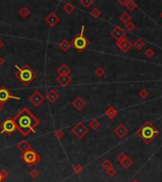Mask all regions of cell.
Here are the masks:
<instances>
[{
	"instance_id": "1",
	"label": "cell",
	"mask_w": 162,
	"mask_h": 182,
	"mask_svg": "<svg viewBox=\"0 0 162 182\" xmlns=\"http://www.w3.org/2000/svg\"><path fill=\"white\" fill-rule=\"evenodd\" d=\"M16 130L23 137H27L30 133H35V129L41 121L34 116L28 107H23L13 118Z\"/></svg>"
},
{
	"instance_id": "2",
	"label": "cell",
	"mask_w": 162,
	"mask_h": 182,
	"mask_svg": "<svg viewBox=\"0 0 162 182\" xmlns=\"http://www.w3.org/2000/svg\"><path fill=\"white\" fill-rule=\"evenodd\" d=\"M14 67L17 69V72L14 75L15 78L25 87L29 86L36 79V77H37V74L27 64H25L23 66H18L17 65H14Z\"/></svg>"
},
{
	"instance_id": "3",
	"label": "cell",
	"mask_w": 162,
	"mask_h": 182,
	"mask_svg": "<svg viewBox=\"0 0 162 182\" xmlns=\"http://www.w3.org/2000/svg\"><path fill=\"white\" fill-rule=\"evenodd\" d=\"M137 134H138V136L139 138H141L146 143H150L158 135V131L153 126L152 123L147 122L138 130Z\"/></svg>"
},
{
	"instance_id": "4",
	"label": "cell",
	"mask_w": 162,
	"mask_h": 182,
	"mask_svg": "<svg viewBox=\"0 0 162 182\" xmlns=\"http://www.w3.org/2000/svg\"><path fill=\"white\" fill-rule=\"evenodd\" d=\"M83 32H85V26H82L81 32L78 35H76L70 42L71 46L80 53L83 52V50L90 45V41L85 37Z\"/></svg>"
},
{
	"instance_id": "5",
	"label": "cell",
	"mask_w": 162,
	"mask_h": 182,
	"mask_svg": "<svg viewBox=\"0 0 162 182\" xmlns=\"http://www.w3.org/2000/svg\"><path fill=\"white\" fill-rule=\"evenodd\" d=\"M20 158H21V160L24 161V162L29 166L37 165L38 163L41 162V160H42L41 155L36 152V151H34L32 149L21 154Z\"/></svg>"
},
{
	"instance_id": "6",
	"label": "cell",
	"mask_w": 162,
	"mask_h": 182,
	"mask_svg": "<svg viewBox=\"0 0 162 182\" xmlns=\"http://www.w3.org/2000/svg\"><path fill=\"white\" fill-rule=\"evenodd\" d=\"M0 128H1V134H7V136L10 137L13 135V133L16 130V126H15V123L13 121V118H7L6 119L1 122L0 124Z\"/></svg>"
},
{
	"instance_id": "7",
	"label": "cell",
	"mask_w": 162,
	"mask_h": 182,
	"mask_svg": "<svg viewBox=\"0 0 162 182\" xmlns=\"http://www.w3.org/2000/svg\"><path fill=\"white\" fill-rule=\"evenodd\" d=\"M71 132L74 134L78 139H82L88 133V128L85 126V124L83 122H79L71 128Z\"/></svg>"
},
{
	"instance_id": "8",
	"label": "cell",
	"mask_w": 162,
	"mask_h": 182,
	"mask_svg": "<svg viewBox=\"0 0 162 182\" xmlns=\"http://www.w3.org/2000/svg\"><path fill=\"white\" fill-rule=\"evenodd\" d=\"M10 100H15V101H20L21 98L17 96H13L10 91L5 86H0V102H7Z\"/></svg>"
},
{
	"instance_id": "9",
	"label": "cell",
	"mask_w": 162,
	"mask_h": 182,
	"mask_svg": "<svg viewBox=\"0 0 162 182\" xmlns=\"http://www.w3.org/2000/svg\"><path fill=\"white\" fill-rule=\"evenodd\" d=\"M29 101L32 103V105L35 107L40 106L45 101V97L42 95V93L38 90H34L29 97Z\"/></svg>"
},
{
	"instance_id": "10",
	"label": "cell",
	"mask_w": 162,
	"mask_h": 182,
	"mask_svg": "<svg viewBox=\"0 0 162 182\" xmlns=\"http://www.w3.org/2000/svg\"><path fill=\"white\" fill-rule=\"evenodd\" d=\"M60 21H61L60 17L58 16V14H57L56 13H54V12L49 13L45 17V22L48 24L50 28L56 27L57 24H58Z\"/></svg>"
},
{
	"instance_id": "11",
	"label": "cell",
	"mask_w": 162,
	"mask_h": 182,
	"mask_svg": "<svg viewBox=\"0 0 162 182\" xmlns=\"http://www.w3.org/2000/svg\"><path fill=\"white\" fill-rule=\"evenodd\" d=\"M56 82L61 87H66L71 84L72 77L70 75H58L56 77Z\"/></svg>"
},
{
	"instance_id": "12",
	"label": "cell",
	"mask_w": 162,
	"mask_h": 182,
	"mask_svg": "<svg viewBox=\"0 0 162 182\" xmlns=\"http://www.w3.org/2000/svg\"><path fill=\"white\" fill-rule=\"evenodd\" d=\"M116 45L119 49H122V51H124V52H127V51L131 49L132 46H133L132 43L129 42L126 38H122V39L117 40Z\"/></svg>"
},
{
	"instance_id": "13",
	"label": "cell",
	"mask_w": 162,
	"mask_h": 182,
	"mask_svg": "<svg viewBox=\"0 0 162 182\" xmlns=\"http://www.w3.org/2000/svg\"><path fill=\"white\" fill-rule=\"evenodd\" d=\"M111 35L115 39H122V38H125V35H126V32L124 30V29H122L119 26H117L115 27L112 30H111Z\"/></svg>"
},
{
	"instance_id": "14",
	"label": "cell",
	"mask_w": 162,
	"mask_h": 182,
	"mask_svg": "<svg viewBox=\"0 0 162 182\" xmlns=\"http://www.w3.org/2000/svg\"><path fill=\"white\" fill-rule=\"evenodd\" d=\"M59 97H60L59 93L57 92L55 89H50V90H49L48 93L46 94V101H48L49 102H50V103H55L57 101H58Z\"/></svg>"
},
{
	"instance_id": "15",
	"label": "cell",
	"mask_w": 162,
	"mask_h": 182,
	"mask_svg": "<svg viewBox=\"0 0 162 182\" xmlns=\"http://www.w3.org/2000/svg\"><path fill=\"white\" fill-rule=\"evenodd\" d=\"M86 105V102L83 100V99L82 97H76L74 100L72 101V105L73 107H74L76 110H82L83 108H85Z\"/></svg>"
},
{
	"instance_id": "16",
	"label": "cell",
	"mask_w": 162,
	"mask_h": 182,
	"mask_svg": "<svg viewBox=\"0 0 162 182\" xmlns=\"http://www.w3.org/2000/svg\"><path fill=\"white\" fill-rule=\"evenodd\" d=\"M16 148L21 153H25V152H27V151H29L32 149V146H31V144L28 141V140L23 139L16 144Z\"/></svg>"
},
{
	"instance_id": "17",
	"label": "cell",
	"mask_w": 162,
	"mask_h": 182,
	"mask_svg": "<svg viewBox=\"0 0 162 182\" xmlns=\"http://www.w3.org/2000/svg\"><path fill=\"white\" fill-rule=\"evenodd\" d=\"M114 133L117 135L119 138H124L128 134V129L127 127L123 125V124H119L114 130Z\"/></svg>"
},
{
	"instance_id": "18",
	"label": "cell",
	"mask_w": 162,
	"mask_h": 182,
	"mask_svg": "<svg viewBox=\"0 0 162 182\" xmlns=\"http://www.w3.org/2000/svg\"><path fill=\"white\" fill-rule=\"evenodd\" d=\"M70 72H71L70 67L66 64L61 65L57 69V73H58V75H69Z\"/></svg>"
},
{
	"instance_id": "19",
	"label": "cell",
	"mask_w": 162,
	"mask_h": 182,
	"mask_svg": "<svg viewBox=\"0 0 162 182\" xmlns=\"http://www.w3.org/2000/svg\"><path fill=\"white\" fill-rule=\"evenodd\" d=\"M58 46H59V49L62 50V51H64V52H66V51H68L71 48V44L69 41H67L66 39H63L61 42L58 44Z\"/></svg>"
},
{
	"instance_id": "20",
	"label": "cell",
	"mask_w": 162,
	"mask_h": 182,
	"mask_svg": "<svg viewBox=\"0 0 162 182\" xmlns=\"http://www.w3.org/2000/svg\"><path fill=\"white\" fill-rule=\"evenodd\" d=\"M18 14L20 15V17H21V18L26 19V18H28V17L29 16V14H30V10H29L27 6H23V7H21V8L19 9Z\"/></svg>"
},
{
	"instance_id": "21",
	"label": "cell",
	"mask_w": 162,
	"mask_h": 182,
	"mask_svg": "<svg viewBox=\"0 0 162 182\" xmlns=\"http://www.w3.org/2000/svg\"><path fill=\"white\" fill-rule=\"evenodd\" d=\"M63 10H64V12L67 14H71L73 12L75 11V6L73 5L71 2H66L64 5H63Z\"/></svg>"
},
{
	"instance_id": "22",
	"label": "cell",
	"mask_w": 162,
	"mask_h": 182,
	"mask_svg": "<svg viewBox=\"0 0 162 182\" xmlns=\"http://www.w3.org/2000/svg\"><path fill=\"white\" fill-rule=\"evenodd\" d=\"M104 114H105V116L107 118H109L110 119H113L115 117L118 115V111L113 106H109L105 110V113H104Z\"/></svg>"
},
{
	"instance_id": "23",
	"label": "cell",
	"mask_w": 162,
	"mask_h": 182,
	"mask_svg": "<svg viewBox=\"0 0 162 182\" xmlns=\"http://www.w3.org/2000/svg\"><path fill=\"white\" fill-rule=\"evenodd\" d=\"M124 6L126 7L129 10V11H131V12L135 11V10L138 8L137 3H135V1H133V0H128V1H125Z\"/></svg>"
},
{
	"instance_id": "24",
	"label": "cell",
	"mask_w": 162,
	"mask_h": 182,
	"mask_svg": "<svg viewBox=\"0 0 162 182\" xmlns=\"http://www.w3.org/2000/svg\"><path fill=\"white\" fill-rule=\"evenodd\" d=\"M100 126H101V122H99L98 119H92L89 122V127L93 130H97Z\"/></svg>"
},
{
	"instance_id": "25",
	"label": "cell",
	"mask_w": 162,
	"mask_h": 182,
	"mask_svg": "<svg viewBox=\"0 0 162 182\" xmlns=\"http://www.w3.org/2000/svg\"><path fill=\"white\" fill-rule=\"evenodd\" d=\"M121 163H122V165L123 166L124 168L128 169V168H130V167H131V166L133 165V161H132L131 158H129L128 157H126L123 160L121 161Z\"/></svg>"
},
{
	"instance_id": "26",
	"label": "cell",
	"mask_w": 162,
	"mask_h": 182,
	"mask_svg": "<svg viewBox=\"0 0 162 182\" xmlns=\"http://www.w3.org/2000/svg\"><path fill=\"white\" fill-rule=\"evenodd\" d=\"M53 136H54L57 139L61 140L63 138L65 137V131H64L63 129H57V130H55V131L53 132Z\"/></svg>"
},
{
	"instance_id": "27",
	"label": "cell",
	"mask_w": 162,
	"mask_h": 182,
	"mask_svg": "<svg viewBox=\"0 0 162 182\" xmlns=\"http://www.w3.org/2000/svg\"><path fill=\"white\" fill-rule=\"evenodd\" d=\"M119 20L123 23L126 25L127 23L130 22V20H131V16H130V14L127 13H123L122 15H121V17H119Z\"/></svg>"
},
{
	"instance_id": "28",
	"label": "cell",
	"mask_w": 162,
	"mask_h": 182,
	"mask_svg": "<svg viewBox=\"0 0 162 182\" xmlns=\"http://www.w3.org/2000/svg\"><path fill=\"white\" fill-rule=\"evenodd\" d=\"M133 46H135V49H143L144 48V46H145V43H144V41L143 40H141V39H137L134 42V44H133Z\"/></svg>"
},
{
	"instance_id": "29",
	"label": "cell",
	"mask_w": 162,
	"mask_h": 182,
	"mask_svg": "<svg viewBox=\"0 0 162 182\" xmlns=\"http://www.w3.org/2000/svg\"><path fill=\"white\" fill-rule=\"evenodd\" d=\"M94 74H95L98 78H102L104 76V74H105V70L103 69V67L98 66L97 69L94 70Z\"/></svg>"
},
{
	"instance_id": "30",
	"label": "cell",
	"mask_w": 162,
	"mask_h": 182,
	"mask_svg": "<svg viewBox=\"0 0 162 182\" xmlns=\"http://www.w3.org/2000/svg\"><path fill=\"white\" fill-rule=\"evenodd\" d=\"M101 10L99 9V8H93L91 10V12H90V15L93 17V18H98L99 16L101 15Z\"/></svg>"
},
{
	"instance_id": "31",
	"label": "cell",
	"mask_w": 162,
	"mask_h": 182,
	"mask_svg": "<svg viewBox=\"0 0 162 182\" xmlns=\"http://www.w3.org/2000/svg\"><path fill=\"white\" fill-rule=\"evenodd\" d=\"M29 176L31 178H33V179H35V178H37L38 176L40 175V172L37 170V169H32V170H30L29 171Z\"/></svg>"
},
{
	"instance_id": "32",
	"label": "cell",
	"mask_w": 162,
	"mask_h": 182,
	"mask_svg": "<svg viewBox=\"0 0 162 182\" xmlns=\"http://www.w3.org/2000/svg\"><path fill=\"white\" fill-rule=\"evenodd\" d=\"M83 171V167L81 164H76L74 167H73V172L77 175H80L82 174V172Z\"/></svg>"
},
{
	"instance_id": "33",
	"label": "cell",
	"mask_w": 162,
	"mask_h": 182,
	"mask_svg": "<svg viewBox=\"0 0 162 182\" xmlns=\"http://www.w3.org/2000/svg\"><path fill=\"white\" fill-rule=\"evenodd\" d=\"M80 3L83 6V8H89L91 5L94 3L93 0H81Z\"/></svg>"
},
{
	"instance_id": "34",
	"label": "cell",
	"mask_w": 162,
	"mask_h": 182,
	"mask_svg": "<svg viewBox=\"0 0 162 182\" xmlns=\"http://www.w3.org/2000/svg\"><path fill=\"white\" fill-rule=\"evenodd\" d=\"M102 167H103L104 169H105V170H109L110 168H112V163H111L109 160L106 159V160H104L103 162H102Z\"/></svg>"
},
{
	"instance_id": "35",
	"label": "cell",
	"mask_w": 162,
	"mask_h": 182,
	"mask_svg": "<svg viewBox=\"0 0 162 182\" xmlns=\"http://www.w3.org/2000/svg\"><path fill=\"white\" fill-rule=\"evenodd\" d=\"M125 29H126L127 32H133V30L135 29V25L132 22H129V23H127L126 25H125Z\"/></svg>"
},
{
	"instance_id": "36",
	"label": "cell",
	"mask_w": 162,
	"mask_h": 182,
	"mask_svg": "<svg viewBox=\"0 0 162 182\" xmlns=\"http://www.w3.org/2000/svg\"><path fill=\"white\" fill-rule=\"evenodd\" d=\"M145 55L147 56L148 58H152V57H154V55H155V51L152 49H148L145 51Z\"/></svg>"
},
{
	"instance_id": "37",
	"label": "cell",
	"mask_w": 162,
	"mask_h": 182,
	"mask_svg": "<svg viewBox=\"0 0 162 182\" xmlns=\"http://www.w3.org/2000/svg\"><path fill=\"white\" fill-rule=\"evenodd\" d=\"M138 94H139V96L141 97L142 99H146L149 96V93H148V91L146 90V89H141V90L139 91Z\"/></svg>"
},
{
	"instance_id": "38",
	"label": "cell",
	"mask_w": 162,
	"mask_h": 182,
	"mask_svg": "<svg viewBox=\"0 0 162 182\" xmlns=\"http://www.w3.org/2000/svg\"><path fill=\"white\" fill-rule=\"evenodd\" d=\"M0 172H1V175H2V176H3L4 179L6 178H8V176L10 175V172H9L8 170H6V169H3V170H1Z\"/></svg>"
},
{
	"instance_id": "39",
	"label": "cell",
	"mask_w": 162,
	"mask_h": 182,
	"mask_svg": "<svg viewBox=\"0 0 162 182\" xmlns=\"http://www.w3.org/2000/svg\"><path fill=\"white\" fill-rule=\"evenodd\" d=\"M118 159L119 160V161H122V160H123L125 158H126V155H125V154L124 153H119V155H118Z\"/></svg>"
},
{
	"instance_id": "40",
	"label": "cell",
	"mask_w": 162,
	"mask_h": 182,
	"mask_svg": "<svg viewBox=\"0 0 162 182\" xmlns=\"http://www.w3.org/2000/svg\"><path fill=\"white\" fill-rule=\"evenodd\" d=\"M106 171H107V174L110 176H113L115 174H116V171H115V169H113V168H110L109 170H106Z\"/></svg>"
},
{
	"instance_id": "41",
	"label": "cell",
	"mask_w": 162,
	"mask_h": 182,
	"mask_svg": "<svg viewBox=\"0 0 162 182\" xmlns=\"http://www.w3.org/2000/svg\"><path fill=\"white\" fill-rule=\"evenodd\" d=\"M4 63H5V60H4V58L2 56H0V66H2L3 65H4Z\"/></svg>"
},
{
	"instance_id": "42",
	"label": "cell",
	"mask_w": 162,
	"mask_h": 182,
	"mask_svg": "<svg viewBox=\"0 0 162 182\" xmlns=\"http://www.w3.org/2000/svg\"><path fill=\"white\" fill-rule=\"evenodd\" d=\"M4 106H5V103L3 102H0V112H1L3 109H4Z\"/></svg>"
},
{
	"instance_id": "43",
	"label": "cell",
	"mask_w": 162,
	"mask_h": 182,
	"mask_svg": "<svg viewBox=\"0 0 162 182\" xmlns=\"http://www.w3.org/2000/svg\"><path fill=\"white\" fill-rule=\"evenodd\" d=\"M3 46H4V42H3L1 39H0V49H1Z\"/></svg>"
},
{
	"instance_id": "44",
	"label": "cell",
	"mask_w": 162,
	"mask_h": 182,
	"mask_svg": "<svg viewBox=\"0 0 162 182\" xmlns=\"http://www.w3.org/2000/svg\"><path fill=\"white\" fill-rule=\"evenodd\" d=\"M3 180H4V178H3V176L1 175V172H0V182H2Z\"/></svg>"
},
{
	"instance_id": "45",
	"label": "cell",
	"mask_w": 162,
	"mask_h": 182,
	"mask_svg": "<svg viewBox=\"0 0 162 182\" xmlns=\"http://www.w3.org/2000/svg\"><path fill=\"white\" fill-rule=\"evenodd\" d=\"M161 16H162V13H161Z\"/></svg>"
}]
</instances>
